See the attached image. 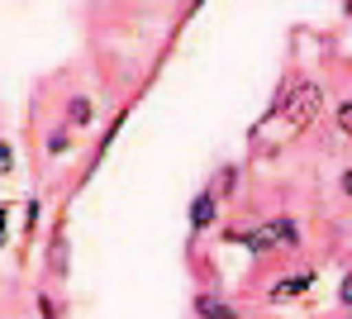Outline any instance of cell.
Listing matches in <instances>:
<instances>
[{"label":"cell","instance_id":"6da1fadb","mask_svg":"<svg viewBox=\"0 0 352 319\" xmlns=\"http://www.w3.org/2000/svg\"><path fill=\"white\" fill-rule=\"evenodd\" d=\"M333 105H329V91H324V81L319 76H295V91H291V110H286V124L291 133H305V129H314L324 115H329Z\"/></svg>","mask_w":352,"mask_h":319},{"label":"cell","instance_id":"7a4b0ae2","mask_svg":"<svg viewBox=\"0 0 352 319\" xmlns=\"http://www.w3.org/2000/svg\"><path fill=\"white\" fill-rule=\"evenodd\" d=\"M314 286H319V267L286 272V276H276V281L267 286V305H295V300H305Z\"/></svg>","mask_w":352,"mask_h":319},{"label":"cell","instance_id":"3957f363","mask_svg":"<svg viewBox=\"0 0 352 319\" xmlns=\"http://www.w3.org/2000/svg\"><path fill=\"white\" fill-rule=\"evenodd\" d=\"M219 210H224V200L210 191V186H200V191L190 195V205H186V224H190V239H200V234H210L214 224H224V219H219Z\"/></svg>","mask_w":352,"mask_h":319},{"label":"cell","instance_id":"277c9868","mask_svg":"<svg viewBox=\"0 0 352 319\" xmlns=\"http://www.w3.org/2000/svg\"><path fill=\"white\" fill-rule=\"evenodd\" d=\"M190 315L195 319H243V310L229 296H219V291H195L190 296Z\"/></svg>","mask_w":352,"mask_h":319},{"label":"cell","instance_id":"5b68a950","mask_svg":"<svg viewBox=\"0 0 352 319\" xmlns=\"http://www.w3.org/2000/svg\"><path fill=\"white\" fill-rule=\"evenodd\" d=\"M96 120H100V110H96V100H91L86 91H72V96L62 100V124H67V129L81 133V129L96 124Z\"/></svg>","mask_w":352,"mask_h":319},{"label":"cell","instance_id":"8992f818","mask_svg":"<svg viewBox=\"0 0 352 319\" xmlns=\"http://www.w3.org/2000/svg\"><path fill=\"white\" fill-rule=\"evenodd\" d=\"M267 224H272L281 253H300V248H305V219H295V214L281 210V214H267Z\"/></svg>","mask_w":352,"mask_h":319},{"label":"cell","instance_id":"52a82bcc","mask_svg":"<svg viewBox=\"0 0 352 319\" xmlns=\"http://www.w3.org/2000/svg\"><path fill=\"white\" fill-rule=\"evenodd\" d=\"M72 148H76V129L53 124L48 133H43V157H48V162H62V157H67Z\"/></svg>","mask_w":352,"mask_h":319},{"label":"cell","instance_id":"ba28073f","mask_svg":"<svg viewBox=\"0 0 352 319\" xmlns=\"http://www.w3.org/2000/svg\"><path fill=\"white\" fill-rule=\"evenodd\" d=\"M276 253H281V243H276L272 224H267V219H257V229L248 234V257H257V262H262V257H276Z\"/></svg>","mask_w":352,"mask_h":319},{"label":"cell","instance_id":"9c48e42d","mask_svg":"<svg viewBox=\"0 0 352 319\" xmlns=\"http://www.w3.org/2000/svg\"><path fill=\"white\" fill-rule=\"evenodd\" d=\"M238 186H243V167H238V162H224V167L210 177V191L219 195V200H234Z\"/></svg>","mask_w":352,"mask_h":319},{"label":"cell","instance_id":"30bf717a","mask_svg":"<svg viewBox=\"0 0 352 319\" xmlns=\"http://www.w3.org/2000/svg\"><path fill=\"white\" fill-rule=\"evenodd\" d=\"M67 262H72V248H67V229H53V243H48V272L53 276H67Z\"/></svg>","mask_w":352,"mask_h":319},{"label":"cell","instance_id":"8fae6325","mask_svg":"<svg viewBox=\"0 0 352 319\" xmlns=\"http://www.w3.org/2000/svg\"><path fill=\"white\" fill-rule=\"evenodd\" d=\"M257 229V219H229L224 229H219V243H238V248H248V234Z\"/></svg>","mask_w":352,"mask_h":319},{"label":"cell","instance_id":"7c38bea8","mask_svg":"<svg viewBox=\"0 0 352 319\" xmlns=\"http://www.w3.org/2000/svg\"><path fill=\"white\" fill-rule=\"evenodd\" d=\"M38 219H43V200H38V195H29V200H24V224H19V234H24V239H34V234H38Z\"/></svg>","mask_w":352,"mask_h":319},{"label":"cell","instance_id":"4fadbf2b","mask_svg":"<svg viewBox=\"0 0 352 319\" xmlns=\"http://www.w3.org/2000/svg\"><path fill=\"white\" fill-rule=\"evenodd\" d=\"M329 120L338 124V133H343V138H352V96H343V100H333Z\"/></svg>","mask_w":352,"mask_h":319},{"label":"cell","instance_id":"5bb4252c","mask_svg":"<svg viewBox=\"0 0 352 319\" xmlns=\"http://www.w3.org/2000/svg\"><path fill=\"white\" fill-rule=\"evenodd\" d=\"M34 300H38V315H43V319H62V305H58V296H53V291H38Z\"/></svg>","mask_w":352,"mask_h":319},{"label":"cell","instance_id":"9a60e30c","mask_svg":"<svg viewBox=\"0 0 352 319\" xmlns=\"http://www.w3.org/2000/svg\"><path fill=\"white\" fill-rule=\"evenodd\" d=\"M338 305H343V310H352V267L338 276Z\"/></svg>","mask_w":352,"mask_h":319},{"label":"cell","instance_id":"2e32d148","mask_svg":"<svg viewBox=\"0 0 352 319\" xmlns=\"http://www.w3.org/2000/svg\"><path fill=\"white\" fill-rule=\"evenodd\" d=\"M0 177H14V143H0Z\"/></svg>","mask_w":352,"mask_h":319},{"label":"cell","instance_id":"e0dca14e","mask_svg":"<svg viewBox=\"0 0 352 319\" xmlns=\"http://www.w3.org/2000/svg\"><path fill=\"white\" fill-rule=\"evenodd\" d=\"M338 195L352 205V167H343V172H338Z\"/></svg>","mask_w":352,"mask_h":319},{"label":"cell","instance_id":"ac0fdd59","mask_svg":"<svg viewBox=\"0 0 352 319\" xmlns=\"http://www.w3.org/2000/svg\"><path fill=\"white\" fill-rule=\"evenodd\" d=\"M348 96H352V91H348Z\"/></svg>","mask_w":352,"mask_h":319}]
</instances>
